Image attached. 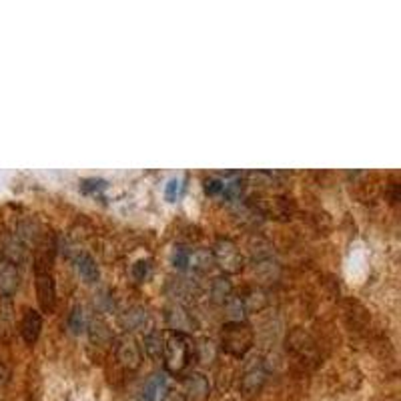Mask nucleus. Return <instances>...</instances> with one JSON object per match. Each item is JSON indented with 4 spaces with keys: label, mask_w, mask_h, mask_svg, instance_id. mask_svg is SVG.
I'll return each instance as SVG.
<instances>
[{
    "label": "nucleus",
    "mask_w": 401,
    "mask_h": 401,
    "mask_svg": "<svg viewBox=\"0 0 401 401\" xmlns=\"http://www.w3.org/2000/svg\"><path fill=\"white\" fill-rule=\"evenodd\" d=\"M205 191L207 195H221V193H225V181L217 179V177H211L205 181Z\"/></svg>",
    "instance_id": "22"
},
{
    "label": "nucleus",
    "mask_w": 401,
    "mask_h": 401,
    "mask_svg": "<svg viewBox=\"0 0 401 401\" xmlns=\"http://www.w3.org/2000/svg\"><path fill=\"white\" fill-rule=\"evenodd\" d=\"M183 387L187 401H203L211 393V383L203 373H189L183 380Z\"/></svg>",
    "instance_id": "8"
},
{
    "label": "nucleus",
    "mask_w": 401,
    "mask_h": 401,
    "mask_svg": "<svg viewBox=\"0 0 401 401\" xmlns=\"http://www.w3.org/2000/svg\"><path fill=\"white\" fill-rule=\"evenodd\" d=\"M195 355V345L187 333L167 331L163 337V363L165 369L173 375H181L189 368Z\"/></svg>",
    "instance_id": "1"
},
{
    "label": "nucleus",
    "mask_w": 401,
    "mask_h": 401,
    "mask_svg": "<svg viewBox=\"0 0 401 401\" xmlns=\"http://www.w3.org/2000/svg\"><path fill=\"white\" fill-rule=\"evenodd\" d=\"M171 265L179 271H187L189 269V249L184 247H175L171 251Z\"/></svg>",
    "instance_id": "20"
},
{
    "label": "nucleus",
    "mask_w": 401,
    "mask_h": 401,
    "mask_svg": "<svg viewBox=\"0 0 401 401\" xmlns=\"http://www.w3.org/2000/svg\"><path fill=\"white\" fill-rule=\"evenodd\" d=\"M75 267H76V273H78V277L87 283V285L97 283L98 277H100L97 259H95L93 255H88V253H78V255H76Z\"/></svg>",
    "instance_id": "11"
},
{
    "label": "nucleus",
    "mask_w": 401,
    "mask_h": 401,
    "mask_svg": "<svg viewBox=\"0 0 401 401\" xmlns=\"http://www.w3.org/2000/svg\"><path fill=\"white\" fill-rule=\"evenodd\" d=\"M163 401H187V397H184L181 391L169 390V391H167V393H165Z\"/></svg>",
    "instance_id": "23"
},
{
    "label": "nucleus",
    "mask_w": 401,
    "mask_h": 401,
    "mask_svg": "<svg viewBox=\"0 0 401 401\" xmlns=\"http://www.w3.org/2000/svg\"><path fill=\"white\" fill-rule=\"evenodd\" d=\"M211 255H213V263L219 265V269L227 275L241 273L245 267V257H243L237 243L231 239H219L211 249Z\"/></svg>",
    "instance_id": "3"
},
{
    "label": "nucleus",
    "mask_w": 401,
    "mask_h": 401,
    "mask_svg": "<svg viewBox=\"0 0 401 401\" xmlns=\"http://www.w3.org/2000/svg\"><path fill=\"white\" fill-rule=\"evenodd\" d=\"M265 381H267V369L261 363V359H255L249 368L245 369V373L241 377V391L247 397H253V395H257L263 390Z\"/></svg>",
    "instance_id": "4"
},
{
    "label": "nucleus",
    "mask_w": 401,
    "mask_h": 401,
    "mask_svg": "<svg viewBox=\"0 0 401 401\" xmlns=\"http://www.w3.org/2000/svg\"><path fill=\"white\" fill-rule=\"evenodd\" d=\"M255 333L245 321H229L221 329V349L233 358H245L253 347Z\"/></svg>",
    "instance_id": "2"
},
{
    "label": "nucleus",
    "mask_w": 401,
    "mask_h": 401,
    "mask_svg": "<svg viewBox=\"0 0 401 401\" xmlns=\"http://www.w3.org/2000/svg\"><path fill=\"white\" fill-rule=\"evenodd\" d=\"M41 331H43V315L38 313L36 309H26L21 321L22 339L28 345H34L38 341V337H41Z\"/></svg>",
    "instance_id": "10"
},
{
    "label": "nucleus",
    "mask_w": 401,
    "mask_h": 401,
    "mask_svg": "<svg viewBox=\"0 0 401 401\" xmlns=\"http://www.w3.org/2000/svg\"><path fill=\"white\" fill-rule=\"evenodd\" d=\"M165 390V375L163 373H155L149 380L145 381L141 390V401H157L161 391Z\"/></svg>",
    "instance_id": "12"
},
{
    "label": "nucleus",
    "mask_w": 401,
    "mask_h": 401,
    "mask_svg": "<svg viewBox=\"0 0 401 401\" xmlns=\"http://www.w3.org/2000/svg\"><path fill=\"white\" fill-rule=\"evenodd\" d=\"M85 326H87V321H85V311H83V307H75V309L68 313V329L78 335V333L85 331Z\"/></svg>",
    "instance_id": "19"
},
{
    "label": "nucleus",
    "mask_w": 401,
    "mask_h": 401,
    "mask_svg": "<svg viewBox=\"0 0 401 401\" xmlns=\"http://www.w3.org/2000/svg\"><path fill=\"white\" fill-rule=\"evenodd\" d=\"M163 337L165 333L159 331H152L149 335L145 337V353L152 359L163 358Z\"/></svg>",
    "instance_id": "16"
},
{
    "label": "nucleus",
    "mask_w": 401,
    "mask_h": 401,
    "mask_svg": "<svg viewBox=\"0 0 401 401\" xmlns=\"http://www.w3.org/2000/svg\"><path fill=\"white\" fill-rule=\"evenodd\" d=\"M117 358L125 368L137 369L142 361L141 345H137V341L132 337H123L117 345Z\"/></svg>",
    "instance_id": "9"
},
{
    "label": "nucleus",
    "mask_w": 401,
    "mask_h": 401,
    "mask_svg": "<svg viewBox=\"0 0 401 401\" xmlns=\"http://www.w3.org/2000/svg\"><path fill=\"white\" fill-rule=\"evenodd\" d=\"M125 327L130 329V331H139V329H145L149 326V311L142 309V307H132L125 313Z\"/></svg>",
    "instance_id": "14"
},
{
    "label": "nucleus",
    "mask_w": 401,
    "mask_h": 401,
    "mask_svg": "<svg viewBox=\"0 0 401 401\" xmlns=\"http://www.w3.org/2000/svg\"><path fill=\"white\" fill-rule=\"evenodd\" d=\"M165 319H167L169 331L187 333V335H189V331H191V329H195V326H197L195 317L189 313L183 305H171V307H167Z\"/></svg>",
    "instance_id": "7"
},
{
    "label": "nucleus",
    "mask_w": 401,
    "mask_h": 401,
    "mask_svg": "<svg viewBox=\"0 0 401 401\" xmlns=\"http://www.w3.org/2000/svg\"><path fill=\"white\" fill-rule=\"evenodd\" d=\"M211 297L215 303H227L233 297V285L229 281V277H217L211 283Z\"/></svg>",
    "instance_id": "13"
},
{
    "label": "nucleus",
    "mask_w": 401,
    "mask_h": 401,
    "mask_svg": "<svg viewBox=\"0 0 401 401\" xmlns=\"http://www.w3.org/2000/svg\"><path fill=\"white\" fill-rule=\"evenodd\" d=\"M181 189H183V179H181V177L169 179L167 184H165V199H167L169 203L177 201V197L181 195Z\"/></svg>",
    "instance_id": "21"
},
{
    "label": "nucleus",
    "mask_w": 401,
    "mask_h": 401,
    "mask_svg": "<svg viewBox=\"0 0 401 401\" xmlns=\"http://www.w3.org/2000/svg\"><path fill=\"white\" fill-rule=\"evenodd\" d=\"M6 383H9V371H6L4 365H0V390H2Z\"/></svg>",
    "instance_id": "24"
},
{
    "label": "nucleus",
    "mask_w": 401,
    "mask_h": 401,
    "mask_svg": "<svg viewBox=\"0 0 401 401\" xmlns=\"http://www.w3.org/2000/svg\"><path fill=\"white\" fill-rule=\"evenodd\" d=\"M151 271H152V263L149 259L135 261V265L130 267V273H132V277H135V281L137 283L147 281V279L151 277Z\"/></svg>",
    "instance_id": "18"
},
{
    "label": "nucleus",
    "mask_w": 401,
    "mask_h": 401,
    "mask_svg": "<svg viewBox=\"0 0 401 401\" xmlns=\"http://www.w3.org/2000/svg\"><path fill=\"white\" fill-rule=\"evenodd\" d=\"M36 295L44 313H53L56 305V285L48 271H36Z\"/></svg>",
    "instance_id": "5"
},
{
    "label": "nucleus",
    "mask_w": 401,
    "mask_h": 401,
    "mask_svg": "<svg viewBox=\"0 0 401 401\" xmlns=\"http://www.w3.org/2000/svg\"><path fill=\"white\" fill-rule=\"evenodd\" d=\"M213 265V255L209 249H195L189 251V267L195 271H207Z\"/></svg>",
    "instance_id": "15"
},
{
    "label": "nucleus",
    "mask_w": 401,
    "mask_h": 401,
    "mask_svg": "<svg viewBox=\"0 0 401 401\" xmlns=\"http://www.w3.org/2000/svg\"><path fill=\"white\" fill-rule=\"evenodd\" d=\"M21 285V271L16 263L9 257L0 259V295L2 297H12Z\"/></svg>",
    "instance_id": "6"
},
{
    "label": "nucleus",
    "mask_w": 401,
    "mask_h": 401,
    "mask_svg": "<svg viewBox=\"0 0 401 401\" xmlns=\"http://www.w3.org/2000/svg\"><path fill=\"white\" fill-rule=\"evenodd\" d=\"M241 299H243V305H245V313L261 311V309L267 305V295H265V291H261V289H251V291H247V295L241 297Z\"/></svg>",
    "instance_id": "17"
}]
</instances>
